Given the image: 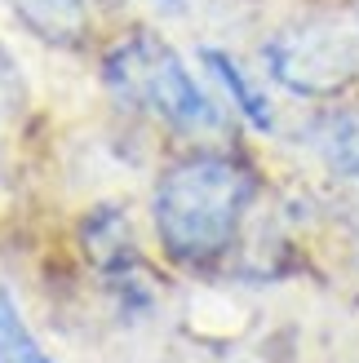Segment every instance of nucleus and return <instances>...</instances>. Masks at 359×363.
<instances>
[{
	"mask_svg": "<svg viewBox=\"0 0 359 363\" xmlns=\"http://www.w3.org/2000/svg\"><path fill=\"white\" fill-rule=\"evenodd\" d=\"M258 195V177L244 160L226 151H195L160 173L151 195L155 235L169 262L177 266H209L236 244L248 208Z\"/></svg>",
	"mask_w": 359,
	"mask_h": 363,
	"instance_id": "obj_1",
	"label": "nucleus"
},
{
	"mask_svg": "<svg viewBox=\"0 0 359 363\" xmlns=\"http://www.w3.org/2000/svg\"><path fill=\"white\" fill-rule=\"evenodd\" d=\"M102 84L120 102H129V106L173 124L182 133L218 129L222 124L218 102L195 84L187 62L155 31H129L124 40H116L106 49L102 53Z\"/></svg>",
	"mask_w": 359,
	"mask_h": 363,
	"instance_id": "obj_2",
	"label": "nucleus"
},
{
	"mask_svg": "<svg viewBox=\"0 0 359 363\" xmlns=\"http://www.w3.org/2000/svg\"><path fill=\"white\" fill-rule=\"evenodd\" d=\"M262 62L297 98H337L359 76V45L333 23H293L262 45Z\"/></svg>",
	"mask_w": 359,
	"mask_h": 363,
	"instance_id": "obj_3",
	"label": "nucleus"
},
{
	"mask_svg": "<svg viewBox=\"0 0 359 363\" xmlns=\"http://www.w3.org/2000/svg\"><path fill=\"white\" fill-rule=\"evenodd\" d=\"M306 138L333 177L359 182V106H328L311 120Z\"/></svg>",
	"mask_w": 359,
	"mask_h": 363,
	"instance_id": "obj_4",
	"label": "nucleus"
},
{
	"mask_svg": "<svg viewBox=\"0 0 359 363\" xmlns=\"http://www.w3.org/2000/svg\"><path fill=\"white\" fill-rule=\"evenodd\" d=\"M9 9L45 45L76 49L89 31V0H9Z\"/></svg>",
	"mask_w": 359,
	"mask_h": 363,
	"instance_id": "obj_5",
	"label": "nucleus"
},
{
	"mask_svg": "<svg viewBox=\"0 0 359 363\" xmlns=\"http://www.w3.org/2000/svg\"><path fill=\"white\" fill-rule=\"evenodd\" d=\"M200 62L213 71V76H218V84L226 89V98L236 102V111L253 124L258 133H271V129H275V111H271V102H266V94L244 76V67L231 58L226 49H200Z\"/></svg>",
	"mask_w": 359,
	"mask_h": 363,
	"instance_id": "obj_6",
	"label": "nucleus"
},
{
	"mask_svg": "<svg viewBox=\"0 0 359 363\" xmlns=\"http://www.w3.org/2000/svg\"><path fill=\"white\" fill-rule=\"evenodd\" d=\"M31 341H27V328H23V319H18V306L9 297V288L0 284V359H13L18 350H27Z\"/></svg>",
	"mask_w": 359,
	"mask_h": 363,
	"instance_id": "obj_7",
	"label": "nucleus"
},
{
	"mask_svg": "<svg viewBox=\"0 0 359 363\" xmlns=\"http://www.w3.org/2000/svg\"><path fill=\"white\" fill-rule=\"evenodd\" d=\"M13 94H18V71H13V62H9V53L0 49V106H5Z\"/></svg>",
	"mask_w": 359,
	"mask_h": 363,
	"instance_id": "obj_8",
	"label": "nucleus"
},
{
	"mask_svg": "<svg viewBox=\"0 0 359 363\" xmlns=\"http://www.w3.org/2000/svg\"><path fill=\"white\" fill-rule=\"evenodd\" d=\"M9 363H53V359H45V354L35 350V346H27V350H18V354H13Z\"/></svg>",
	"mask_w": 359,
	"mask_h": 363,
	"instance_id": "obj_9",
	"label": "nucleus"
}]
</instances>
